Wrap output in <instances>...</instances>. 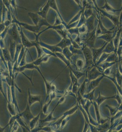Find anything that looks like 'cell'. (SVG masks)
Wrapping results in <instances>:
<instances>
[{"label": "cell", "mask_w": 122, "mask_h": 132, "mask_svg": "<svg viewBox=\"0 0 122 132\" xmlns=\"http://www.w3.org/2000/svg\"><path fill=\"white\" fill-rule=\"evenodd\" d=\"M96 30V27L92 31L87 32L83 35H80L82 42L89 48H93L94 46L95 42L97 39Z\"/></svg>", "instance_id": "obj_1"}, {"label": "cell", "mask_w": 122, "mask_h": 132, "mask_svg": "<svg viewBox=\"0 0 122 132\" xmlns=\"http://www.w3.org/2000/svg\"><path fill=\"white\" fill-rule=\"evenodd\" d=\"M81 50L85 59V65L84 68L89 70L95 66L93 61L92 50L85 45L83 46Z\"/></svg>", "instance_id": "obj_2"}, {"label": "cell", "mask_w": 122, "mask_h": 132, "mask_svg": "<svg viewBox=\"0 0 122 132\" xmlns=\"http://www.w3.org/2000/svg\"><path fill=\"white\" fill-rule=\"evenodd\" d=\"M93 2H94V3L95 4V8L97 9V11L98 12V13H101L104 16L107 17V18H109V19L110 20H111V21L114 25V27H118V26H119V16L114 15V14L107 13L104 10L99 8L97 5V3H96V1H94Z\"/></svg>", "instance_id": "obj_3"}, {"label": "cell", "mask_w": 122, "mask_h": 132, "mask_svg": "<svg viewBox=\"0 0 122 132\" xmlns=\"http://www.w3.org/2000/svg\"><path fill=\"white\" fill-rule=\"evenodd\" d=\"M8 33L12 38V40L17 44H22L20 35L19 34L17 26L15 23H13L11 28L9 29Z\"/></svg>", "instance_id": "obj_4"}, {"label": "cell", "mask_w": 122, "mask_h": 132, "mask_svg": "<svg viewBox=\"0 0 122 132\" xmlns=\"http://www.w3.org/2000/svg\"><path fill=\"white\" fill-rule=\"evenodd\" d=\"M103 75L102 72H101L96 66H94L86 71V77L89 81L96 79Z\"/></svg>", "instance_id": "obj_5"}, {"label": "cell", "mask_w": 122, "mask_h": 132, "mask_svg": "<svg viewBox=\"0 0 122 132\" xmlns=\"http://www.w3.org/2000/svg\"><path fill=\"white\" fill-rule=\"evenodd\" d=\"M12 23L16 24H18L19 26H20L21 27H23L26 30L33 32L34 33H39V31L40 30L41 27H40L39 26L31 25L26 23H22L20 22V21L16 20V18L14 17V19L12 21Z\"/></svg>", "instance_id": "obj_6"}, {"label": "cell", "mask_w": 122, "mask_h": 132, "mask_svg": "<svg viewBox=\"0 0 122 132\" xmlns=\"http://www.w3.org/2000/svg\"><path fill=\"white\" fill-rule=\"evenodd\" d=\"M19 115L24 119V121L28 124L29 122H30L32 119L34 118L35 116L32 114L30 109V106L27 103V107L22 112H20Z\"/></svg>", "instance_id": "obj_7"}, {"label": "cell", "mask_w": 122, "mask_h": 132, "mask_svg": "<svg viewBox=\"0 0 122 132\" xmlns=\"http://www.w3.org/2000/svg\"><path fill=\"white\" fill-rule=\"evenodd\" d=\"M20 26V37H21V42H22V44L23 45V46L25 48H31L32 47H35V46L36 45V44L38 42L34 41V42H31L29 41L23 32L22 29V27L20 26Z\"/></svg>", "instance_id": "obj_8"}, {"label": "cell", "mask_w": 122, "mask_h": 132, "mask_svg": "<svg viewBox=\"0 0 122 132\" xmlns=\"http://www.w3.org/2000/svg\"><path fill=\"white\" fill-rule=\"evenodd\" d=\"M104 77V76L103 75L102 76L99 77L97 79L89 81V84L87 87L86 93H89L91 91H92V90L96 89L97 87L99 86L101 81Z\"/></svg>", "instance_id": "obj_9"}, {"label": "cell", "mask_w": 122, "mask_h": 132, "mask_svg": "<svg viewBox=\"0 0 122 132\" xmlns=\"http://www.w3.org/2000/svg\"><path fill=\"white\" fill-rule=\"evenodd\" d=\"M107 43V42H105L104 45L99 48H91L92 50V55L93 57V61H94L95 66L96 65V63L97 61L98 60L99 57L103 53V50H104V48Z\"/></svg>", "instance_id": "obj_10"}, {"label": "cell", "mask_w": 122, "mask_h": 132, "mask_svg": "<svg viewBox=\"0 0 122 132\" xmlns=\"http://www.w3.org/2000/svg\"><path fill=\"white\" fill-rule=\"evenodd\" d=\"M28 104L30 106H31L33 104L36 102H39V103L42 105V102H41V96L40 95H32L31 93L30 89H28Z\"/></svg>", "instance_id": "obj_11"}, {"label": "cell", "mask_w": 122, "mask_h": 132, "mask_svg": "<svg viewBox=\"0 0 122 132\" xmlns=\"http://www.w3.org/2000/svg\"><path fill=\"white\" fill-rule=\"evenodd\" d=\"M50 96V100L48 102H47V103H45L44 104V105L43 106L42 108V112L44 113V114L47 115L48 114V108L50 106V104H51L52 101L57 97V96L55 92H51L49 94V96Z\"/></svg>", "instance_id": "obj_12"}, {"label": "cell", "mask_w": 122, "mask_h": 132, "mask_svg": "<svg viewBox=\"0 0 122 132\" xmlns=\"http://www.w3.org/2000/svg\"><path fill=\"white\" fill-rule=\"evenodd\" d=\"M39 44L41 46L49 50L51 52L54 53H62V48L57 46L56 45H50L42 42H39Z\"/></svg>", "instance_id": "obj_13"}, {"label": "cell", "mask_w": 122, "mask_h": 132, "mask_svg": "<svg viewBox=\"0 0 122 132\" xmlns=\"http://www.w3.org/2000/svg\"><path fill=\"white\" fill-rule=\"evenodd\" d=\"M49 5H50V8H52V9L54 10V11L56 12V13L59 16V17L60 18L61 20L62 23L65 26V27L66 29L67 27V24H66V23L65 22V21H64L62 17L61 14L60 13V12H59L58 7L57 5L56 4V1H54V0H51L50 1V0H49Z\"/></svg>", "instance_id": "obj_14"}, {"label": "cell", "mask_w": 122, "mask_h": 132, "mask_svg": "<svg viewBox=\"0 0 122 132\" xmlns=\"http://www.w3.org/2000/svg\"><path fill=\"white\" fill-rule=\"evenodd\" d=\"M121 34H122V27H119V28L115 36H114L112 39L116 53L119 45V42L120 40V38H121Z\"/></svg>", "instance_id": "obj_15"}, {"label": "cell", "mask_w": 122, "mask_h": 132, "mask_svg": "<svg viewBox=\"0 0 122 132\" xmlns=\"http://www.w3.org/2000/svg\"><path fill=\"white\" fill-rule=\"evenodd\" d=\"M96 18V15L93 14L91 16L87 19L85 22V25L87 29L88 32L92 31L95 29L94 27V20Z\"/></svg>", "instance_id": "obj_16"}, {"label": "cell", "mask_w": 122, "mask_h": 132, "mask_svg": "<svg viewBox=\"0 0 122 132\" xmlns=\"http://www.w3.org/2000/svg\"><path fill=\"white\" fill-rule=\"evenodd\" d=\"M50 7L49 5V1H47V3L44 5L42 8H41L40 10L37 12L38 15L44 19H46L47 14L49 10L50 9Z\"/></svg>", "instance_id": "obj_17"}, {"label": "cell", "mask_w": 122, "mask_h": 132, "mask_svg": "<svg viewBox=\"0 0 122 132\" xmlns=\"http://www.w3.org/2000/svg\"><path fill=\"white\" fill-rule=\"evenodd\" d=\"M100 9L104 10L107 13L112 14H113V13H114L117 12L122 11V8L119 9H116L112 8V6L109 4L108 2L107 1H105V4H104V5L101 8H100Z\"/></svg>", "instance_id": "obj_18"}, {"label": "cell", "mask_w": 122, "mask_h": 132, "mask_svg": "<svg viewBox=\"0 0 122 132\" xmlns=\"http://www.w3.org/2000/svg\"><path fill=\"white\" fill-rule=\"evenodd\" d=\"M28 14L29 16L30 17L35 26L38 25L39 21L42 19V18L38 15L37 13H35V12H32L29 11L28 13Z\"/></svg>", "instance_id": "obj_19"}, {"label": "cell", "mask_w": 122, "mask_h": 132, "mask_svg": "<svg viewBox=\"0 0 122 132\" xmlns=\"http://www.w3.org/2000/svg\"><path fill=\"white\" fill-rule=\"evenodd\" d=\"M71 45V40L69 38H62L60 42L56 45V46L63 50L66 47H69Z\"/></svg>", "instance_id": "obj_20"}, {"label": "cell", "mask_w": 122, "mask_h": 132, "mask_svg": "<svg viewBox=\"0 0 122 132\" xmlns=\"http://www.w3.org/2000/svg\"><path fill=\"white\" fill-rule=\"evenodd\" d=\"M114 52L115 53V48L113 45V40L112 39L111 41L107 43L103 50V53L111 54Z\"/></svg>", "instance_id": "obj_21"}, {"label": "cell", "mask_w": 122, "mask_h": 132, "mask_svg": "<svg viewBox=\"0 0 122 132\" xmlns=\"http://www.w3.org/2000/svg\"><path fill=\"white\" fill-rule=\"evenodd\" d=\"M114 97H115V95L113 96H109V97L103 96L101 94L100 92H99L98 97L96 99L95 101L97 103V104H98V106H99L106 100H108V99H114Z\"/></svg>", "instance_id": "obj_22"}, {"label": "cell", "mask_w": 122, "mask_h": 132, "mask_svg": "<svg viewBox=\"0 0 122 132\" xmlns=\"http://www.w3.org/2000/svg\"><path fill=\"white\" fill-rule=\"evenodd\" d=\"M56 55V56L58 57L61 60H62L63 62L66 65L67 67H68L69 69H73L71 66V63L69 60H68L66 58L65 56H64L63 54L62 53H55Z\"/></svg>", "instance_id": "obj_23"}, {"label": "cell", "mask_w": 122, "mask_h": 132, "mask_svg": "<svg viewBox=\"0 0 122 132\" xmlns=\"http://www.w3.org/2000/svg\"><path fill=\"white\" fill-rule=\"evenodd\" d=\"M16 43L14 41L10 40V44L9 47V53L10 54L12 60H14L15 55L16 51Z\"/></svg>", "instance_id": "obj_24"}, {"label": "cell", "mask_w": 122, "mask_h": 132, "mask_svg": "<svg viewBox=\"0 0 122 132\" xmlns=\"http://www.w3.org/2000/svg\"><path fill=\"white\" fill-rule=\"evenodd\" d=\"M99 127L97 128L98 132H106L107 131L111 126V123L110 120H109L106 122L105 123H103L102 124L99 125Z\"/></svg>", "instance_id": "obj_25"}, {"label": "cell", "mask_w": 122, "mask_h": 132, "mask_svg": "<svg viewBox=\"0 0 122 132\" xmlns=\"http://www.w3.org/2000/svg\"><path fill=\"white\" fill-rule=\"evenodd\" d=\"M104 77L109 78L113 82V83L114 84V85L117 88V90L118 91L119 93L121 95H122V88H121V86H119V85L118 83L116 78V76H115V74L113 76H111V75L110 76H105V75H104Z\"/></svg>", "instance_id": "obj_26"}, {"label": "cell", "mask_w": 122, "mask_h": 132, "mask_svg": "<svg viewBox=\"0 0 122 132\" xmlns=\"http://www.w3.org/2000/svg\"><path fill=\"white\" fill-rule=\"evenodd\" d=\"M40 115L41 112L39 113L37 116L32 119V120H31L30 122H29V127L30 128L31 130L33 129L36 127V124L39 120Z\"/></svg>", "instance_id": "obj_27"}, {"label": "cell", "mask_w": 122, "mask_h": 132, "mask_svg": "<svg viewBox=\"0 0 122 132\" xmlns=\"http://www.w3.org/2000/svg\"><path fill=\"white\" fill-rule=\"evenodd\" d=\"M113 34L114 33H107L104 35H102L97 38V39H102L104 40L105 42H109L113 39L114 36H113Z\"/></svg>", "instance_id": "obj_28"}, {"label": "cell", "mask_w": 122, "mask_h": 132, "mask_svg": "<svg viewBox=\"0 0 122 132\" xmlns=\"http://www.w3.org/2000/svg\"><path fill=\"white\" fill-rule=\"evenodd\" d=\"M89 81L88 80L87 78L86 77L84 81H83V83L81 84V86H80L79 88V91L80 92L81 95L82 96L85 93H86V89H87L86 85H87V83L89 82Z\"/></svg>", "instance_id": "obj_29"}, {"label": "cell", "mask_w": 122, "mask_h": 132, "mask_svg": "<svg viewBox=\"0 0 122 132\" xmlns=\"http://www.w3.org/2000/svg\"><path fill=\"white\" fill-rule=\"evenodd\" d=\"M117 62H112V63H109V62H104L102 63H101V64H99L98 66L99 67L101 70V71L103 72V71L108 68L112 67V66H114Z\"/></svg>", "instance_id": "obj_30"}, {"label": "cell", "mask_w": 122, "mask_h": 132, "mask_svg": "<svg viewBox=\"0 0 122 132\" xmlns=\"http://www.w3.org/2000/svg\"><path fill=\"white\" fill-rule=\"evenodd\" d=\"M93 104L95 108V114H96V118H97V122H98L99 125L100 123V121L101 119V116L99 112V107L98 106V104H97V103L95 101H94L93 102Z\"/></svg>", "instance_id": "obj_31"}, {"label": "cell", "mask_w": 122, "mask_h": 132, "mask_svg": "<svg viewBox=\"0 0 122 132\" xmlns=\"http://www.w3.org/2000/svg\"><path fill=\"white\" fill-rule=\"evenodd\" d=\"M62 53L63 54L64 56H65L68 60H69L70 62L71 61V58L73 56V54L71 53V51H70L69 48L68 47H66L62 50Z\"/></svg>", "instance_id": "obj_32"}, {"label": "cell", "mask_w": 122, "mask_h": 132, "mask_svg": "<svg viewBox=\"0 0 122 132\" xmlns=\"http://www.w3.org/2000/svg\"><path fill=\"white\" fill-rule=\"evenodd\" d=\"M95 90H96V89L92 90V91H91L89 93H85L83 95V97L86 100H89L90 101L93 103L94 101V99L95 98L94 93H95Z\"/></svg>", "instance_id": "obj_33"}, {"label": "cell", "mask_w": 122, "mask_h": 132, "mask_svg": "<svg viewBox=\"0 0 122 132\" xmlns=\"http://www.w3.org/2000/svg\"><path fill=\"white\" fill-rule=\"evenodd\" d=\"M117 63H116V72L115 73V76L116 78V80L117 81L119 85V86H122V73L119 72V69H118V66Z\"/></svg>", "instance_id": "obj_34"}, {"label": "cell", "mask_w": 122, "mask_h": 132, "mask_svg": "<svg viewBox=\"0 0 122 132\" xmlns=\"http://www.w3.org/2000/svg\"><path fill=\"white\" fill-rule=\"evenodd\" d=\"M117 53L114 52V53H111L104 62H109V63L114 62H118V60H117Z\"/></svg>", "instance_id": "obj_35"}, {"label": "cell", "mask_w": 122, "mask_h": 132, "mask_svg": "<svg viewBox=\"0 0 122 132\" xmlns=\"http://www.w3.org/2000/svg\"><path fill=\"white\" fill-rule=\"evenodd\" d=\"M84 9H81V10L77 14V15H76L75 16H74V18H73L70 21H69V23H68L67 25H68L72 24V23H74V22H77V21H79V20H80V17L81 16V14L83 13V12H84Z\"/></svg>", "instance_id": "obj_36"}, {"label": "cell", "mask_w": 122, "mask_h": 132, "mask_svg": "<svg viewBox=\"0 0 122 132\" xmlns=\"http://www.w3.org/2000/svg\"><path fill=\"white\" fill-rule=\"evenodd\" d=\"M110 54H107V53H103L101 56L99 57V59H98V60L96 62L95 66H98V65L101 64V63H102L103 62H104Z\"/></svg>", "instance_id": "obj_37"}, {"label": "cell", "mask_w": 122, "mask_h": 132, "mask_svg": "<svg viewBox=\"0 0 122 132\" xmlns=\"http://www.w3.org/2000/svg\"><path fill=\"white\" fill-rule=\"evenodd\" d=\"M105 107L108 108L109 111H110L111 116H113L117 113L118 111H119V106L117 107H113L110 106L108 104L105 105Z\"/></svg>", "instance_id": "obj_38"}, {"label": "cell", "mask_w": 122, "mask_h": 132, "mask_svg": "<svg viewBox=\"0 0 122 132\" xmlns=\"http://www.w3.org/2000/svg\"><path fill=\"white\" fill-rule=\"evenodd\" d=\"M84 15L86 20L94 14V12L92 9L91 8H85L84 11Z\"/></svg>", "instance_id": "obj_39"}, {"label": "cell", "mask_w": 122, "mask_h": 132, "mask_svg": "<svg viewBox=\"0 0 122 132\" xmlns=\"http://www.w3.org/2000/svg\"><path fill=\"white\" fill-rule=\"evenodd\" d=\"M84 65H85V63H84V60L82 59H77L76 60V67L77 69H79V70L83 69V68H84Z\"/></svg>", "instance_id": "obj_40"}, {"label": "cell", "mask_w": 122, "mask_h": 132, "mask_svg": "<svg viewBox=\"0 0 122 132\" xmlns=\"http://www.w3.org/2000/svg\"><path fill=\"white\" fill-rule=\"evenodd\" d=\"M69 50L71 51V53H72V54L74 55L75 54H83L82 51L81 50H78L77 48H74V47L72 45H71L69 47Z\"/></svg>", "instance_id": "obj_41"}, {"label": "cell", "mask_w": 122, "mask_h": 132, "mask_svg": "<svg viewBox=\"0 0 122 132\" xmlns=\"http://www.w3.org/2000/svg\"><path fill=\"white\" fill-rule=\"evenodd\" d=\"M69 70H70L72 71L73 73L74 74V75H75V76L77 78V79L78 80L81 77L85 75V74L83 72L77 71V70H74V69H69Z\"/></svg>", "instance_id": "obj_42"}, {"label": "cell", "mask_w": 122, "mask_h": 132, "mask_svg": "<svg viewBox=\"0 0 122 132\" xmlns=\"http://www.w3.org/2000/svg\"><path fill=\"white\" fill-rule=\"evenodd\" d=\"M67 32L69 34V35H80L79 32V29L78 27H75L73 28L69 29L67 30Z\"/></svg>", "instance_id": "obj_43"}, {"label": "cell", "mask_w": 122, "mask_h": 132, "mask_svg": "<svg viewBox=\"0 0 122 132\" xmlns=\"http://www.w3.org/2000/svg\"><path fill=\"white\" fill-rule=\"evenodd\" d=\"M83 13H84V12H83V13L81 14V16L80 17V20H79L78 23V24L77 26V27H78V28H79L83 24L85 23L86 19V18H85Z\"/></svg>", "instance_id": "obj_44"}, {"label": "cell", "mask_w": 122, "mask_h": 132, "mask_svg": "<svg viewBox=\"0 0 122 132\" xmlns=\"http://www.w3.org/2000/svg\"><path fill=\"white\" fill-rule=\"evenodd\" d=\"M69 71H70V77L71 78L72 84H78V80L77 79V78L75 76V75H74L70 70H69Z\"/></svg>", "instance_id": "obj_45"}, {"label": "cell", "mask_w": 122, "mask_h": 132, "mask_svg": "<svg viewBox=\"0 0 122 132\" xmlns=\"http://www.w3.org/2000/svg\"><path fill=\"white\" fill-rule=\"evenodd\" d=\"M78 29L80 35H83V34H84L88 32L87 29L86 25L85 24H83L79 27Z\"/></svg>", "instance_id": "obj_46"}, {"label": "cell", "mask_w": 122, "mask_h": 132, "mask_svg": "<svg viewBox=\"0 0 122 132\" xmlns=\"http://www.w3.org/2000/svg\"><path fill=\"white\" fill-rule=\"evenodd\" d=\"M70 116H67V117H66L65 119H63V120L62 121V123H61L60 126V128H61V129H63L65 126L66 125V124L69 122V121L70 120Z\"/></svg>", "instance_id": "obj_47"}, {"label": "cell", "mask_w": 122, "mask_h": 132, "mask_svg": "<svg viewBox=\"0 0 122 132\" xmlns=\"http://www.w3.org/2000/svg\"><path fill=\"white\" fill-rule=\"evenodd\" d=\"M114 99H116L119 105H120L121 104H122V95H121L119 93V92L117 90V93H116V95H115Z\"/></svg>", "instance_id": "obj_48"}, {"label": "cell", "mask_w": 122, "mask_h": 132, "mask_svg": "<svg viewBox=\"0 0 122 132\" xmlns=\"http://www.w3.org/2000/svg\"><path fill=\"white\" fill-rule=\"evenodd\" d=\"M112 67H113V66L112 67H110V68L105 69L103 72V75L105 76H110L111 73H112Z\"/></svg>", "instance_id": "obj_49"}, {"label": "cell", "mask_w": 122, "mask_h": 132, "mask_svg": "<svg viewBox=\"0 0 122 132\" xmlns=\"http://www.w3.org/2000/svg\"><path fill=\"white\" fill-rule=\"evenodd\" d=\"M62 24V21L61 20L60 18L59 17L58 15H57L56 14V19H55V22L54 23V26H57L60 25L61 24Z\"/></svg>", "instance_id": "obj_50"}, {"label": "cell", "mask_w": 122, "mask_h": 132, "mask_svg": "<svg viewBox=\"0 0 122 132\" xmlns=\"http://www.w3.org/2000/svg\"><path fill=\"white\" fill-rule=\"evenodd\" d=\"M6 27L4 23H2L1 24V33H2L5 30Z\"/></svg>", "instance_id": "obj_51"}]
</instances>
